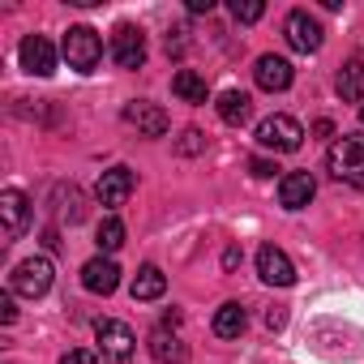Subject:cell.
<instances>
[{"mask_svg":"<svg viewBox=\"0 0 364 364\" xmlns=\"http://www.w3.org/2000/svg\"><path fill=\"white\" fill-rule=\"evenodd\" d=\"M65 60H69V69H77V73H95L99 60H103V39H99V31H95V26H69V31H65Z\"/></svg>","mask_w":364,"mask_h":364,"instance_id":"cell-1","label":"cell"},{"mask_svg":"<svg viewBox=\"0 0 364 364\" xmlns=\"http://www.w3.org/2000/svg\"><path fill=\"white\" fill-rule=\"evenodd\" d=\"M326 167L334 180H364V133H343L330 146Z\"/></svg>","mask_w":364,"mask_h":364,"instance_id":"cell-2","label":"cell"},{"mask_svg":"<svg viewBox=\"0 0 364 364\" xmlns=\"http://www.w3.org/2000/svg\"><path fill=\"white\" fill-rule=\"evenodd\" d=\"M300 141H304V129H300V120H291V116H266V120L257 124V146H262V150L296 154Z\"/></svg>","mask_w":364,"mask_h":364,"instance_id":"cell-3","label":"cell"},{"mask_svg":"<svg viewBox=\"0 0 364 364\" xmlns=\"http://www.w3.org/2000/svg\"><path fill=\"white\" fill-rule=\"evenodd\" d=\"M52 262L48 257H26V262H18L14 266V274H9V287L18 291V296H26V300H39V296H48V287H52Z\"/></svg>","mask_w":364,"mask_h":364,"instance_id":"cell-4","label":"cell"},{"mask_svg":"<svg viewBox=\"0 0 364 364\" xmlns=\"http://www.w3.org/2000/svg\"><path fill=\"white\" fill-rule=\"evenodd\" d=\"M283 39H287V48H291V52L313 56V52H321L326 31H321V22H317V18H309L304 9H291V14H287V22H283Z\"/></svg>","mask_w":364,"mask_h":364,"instance_id":"cell-5","label":"cell"},{"mask_svg":"<svg viewBox=\"0 0 364 364\" xmlns=\"http://www.w3.org/2000/svg\"><path fill=\"white\" fill-rule=\"evenodd\" d=\"M95 338H99V351H103V360H107V364H129V360H133V351H137L133 330H129L124 321H112V317L95 326Z\"/></svg>","mask_w":364,"mask_h":364,"instance_id":"cell-6","label":"cell"},{"mask_svg":"<svg viewBox=\"0 0 364 364\" xmlns=\"http://www.w3.org/2000/svg\"><path fill=\"white\" fill-rule=\"evenodd\" d=\"M112 60L120 69H141L146 65V35H141V26H133V22L116 26V35H112Z\"/></svg>","mask_w":364,"mask_h":364,"instance_id":"cell-7","label":"cell"},{"mask_svg":"<svg viewBox=\"0 0 364 364\" xmlns=\"http://www.w3.org/2000/svg\"><path fill=\"white\" fill-rule=\"evenodd\" d=\"M257 274H262V283H270V287H291V283H296V266H291V257H287L279 245H262V249H257Z\"/></svg>","mask_w":364,"mask_h":364,"instance_id":"cell-8","label":"cell"},{"mask_svg":"<svg viewBox=\"0 0 364 364\" xmlns=\"http://www.w3.org/2000/svg\"><path fill=\"white\" fill-rule=\"evenodd\" d=\"M31 215H35V206H31V198L22 189H5V193H0V219H5V236L9 240H18L31 228Z\"/></svg>","mask_w":364,"mask_h":364,"instance_id":"cell-9","label":"cell"},{"mask_svg":"<svg viewBox=\"0 0 364 364\" xmlns=\"http://www.w3.org/2000/svg\"><path fill=\"white\" fill-rule=\"evenodd\" d=\"M18 60H22V69L35 73V77H52V73H56V48H52L43 35H26L22 48H18Z\"/></svg>","mask_w":364,"mask_h":364,"instance_id":"cell-10","label":"cell"},{"mask_svg":"<svg viewBox=\"0 0 364 364\" xmlns=\"http://www.w3.org/2000/svg\"><path fill=\"white\" fill-rule=\"evenodd\" d=\"M129 193H133V171H129V167H107V171L99 176V185H95V198H99V206H107V210L124 206Z\"/></svg>","mask_w":364,"mask_h":364,"instance_id":"cell-11","label":"cell"},{"mask_svg":"<svg viewBox=\"0 0 364 364\" xmlns=\"http://www.w3.org/2000/svg\"><path fill=\"white\" fill-rule=\"evenodd\" d=\"M313 193H317V180L309 171H287L279 180V206L283 210H304L313 202Z\"/></svg>","mask_w":364,"mask_h":364,"instance_id":"cell-12","label":"cell"},{"mask_svg":"<svg viewBox=\"0 0 364 364\" xmlns=\"http://www.w3.org/2000/svg\"><path fill=\"white\" fill-rule=\"evenodd\" d=\"M82 287L95 291V296H112V291L120 287V266H116L112 257H90V262L82 266Z\"/></svg>","mask_w":364,"mask_h":364,"instance_id":"cell-13","label":"cell"},{"mask_svg":"<svg viewBox=\"0 0 364 364\" xmlns=\"http://www.w3.org/2000/svg\"><path fill=\"white\" fill-rule=\"evenodd\" d=\"M253 77H257V86L262 90H270V95H279V90H287L291 86V65L283 60V56H274V52H266V56H257V65H253Z\"/></svg>","mask_w":364,"mask_h":364,"instance_id":"cell-14","label":"cell"},{"mask_svg":"<svg viewBox=\"0 0 364 364\" xmlns=\"http://www.w3.org/2000/svg\"><path fill=\"white\" fill-rule=\"evenodd\" d=\"M124 120L137 124V133H146V137H163L167 133V112L159 103H146V99H133L124 107Z\"/></svg>","mask_w":364,"mask_h":364,"instance_id":"cell-15","label":"cell"},{"mask_svg":"<svg viewBox=\"0 0 364 364\" xmlns=\"http://www.w3.org/2000/svg\"><path fill=\"white\" fill-rule=\"evenodd\" d=\"M215 107H219V120H223V124H232V129L249 124V116H253V99H249L245 90H223Z\"/></svg>","mask_w":364,"mask_h":364,"instance_id":"cell-16","label":"cell"},{"mask_svg":"<svg viewBox=\"0 0 364 364\" xmlns=\"http://www.w3.org/2000/svg\"><path fill=\"white\" fill-rule=\"evenodd\" d=\"M171 95L185 99V103H206V99H210L206 77H202L198 69H176V73H171Z\"/></svg>","mask_w":364,"mask_h":364,"instance_id":"cell-17","label":"cell"},{"mask_svg":"<svg viewBox=\"0 0 364 364\" xmlns=\"http://www.w3.org/2000/svg\"><path fill=\"white\" fill-rule=\"evenodd\" d=\"M215 334L219 338H240L245 334V326H249V313H245V304L240 300H228V304H219V313H215Z\"/></svg>","mask_w":364,"mask_h":364,"instance_id":"cell-18","label":"cell"},{"mask_svg":"<svg viewBox=\"0 0 364 364\" xmlns=\"http://www.w3.org/2000/svg\"><path fill=\"white\" fill-rule=\"evenodd\" d=\"M338 95L347 99V103H364V56H351L343 69H338Z\"/></svg>","mask_w":364,"mask_h":364,"instance_id":"cell-19","label":"cell"},{"mask_svg":"<svg viewBox=\"0 0 364 364\" xmlns=\"http://www.w3.org/2000/svg\"><path fill=\"white\" fill-rule=\"evenodd\" d=\"M150 355L159 360V364H185V343H180V334H167L163 326L150 334Z\"/></svg>","mask_w":364,"mask_h":364,"instance_id":"cell-20","label":"cell"},{"mask_svg":"<svg viewBox=\"0 0 364 364\" xmlns=\"http://www.w3.org/2000/svg\"><path fill=\"white\" fill-rule=\"evenodd\" d=\"M133 300H159L163 291H167V274L159 270V266H141L137 274H133Z\"/></svg>","mask_w":364,"mask_h":364,"instance_id":"cell-21","label":"cell"},{"mask_svg":"<svg viewBox=\"0 0 364 364\" xmlns=\"http://www.w3.org/2000/svg\"><path fill=\"white\" fill-rule=\"evenodd\" d=\"M120 245H124V223H120L116 215H107V219L99 223V249H103V257H112Z\"/></svg>","mask_w":364,"mask_h":364,"instance_id":"cell-22","label":"cell"},{"mask_svg":"<svg viewBox=\"0 0 364 364\" xmlns=\"http://www.w3.org/2000/svg\"><path fill=\"white\" fill-rule=\"evenodd\" d=\"M206 150V133L202 129H185L176 137V154H185V159H193V154H202Z\"/></svg>","mask_w":364,"mask_h":364,"instance_id":"cell-23","label":"cell"},{"mask_svg":"<svg viewBox=\"0 0 364 364\" xmlns=\"http://www.w3.org/2000/svg\"><path fill=\"white\" fill-rule=\"evenodd\" d=\"M262 14H266L262 0H232V18H236V22H245V26H249V22H257Z\"/></svg>","mask_w":364,"mask_h":364,"instance_id":"cell-24","label":"cell"},{"mask_svg":"<svg viewBox=\"0 0 364 364\" xmlns=\"http://www.w3.org/2000/svg\"><path fill=\"white\" fill-rule=\"evenodd\" d=\"M274 171H279V163H274V159H262V154H257V159H249V176H257V180H270Z\"/></svg>","mask_w":364,"mask_h":364,"instance_id":"cell-25","label":"cell"},{"mask_svg":"<svg viewBox=\"0 0 364 364\" xmlns=\"http://www.w3.org/2000/svg\"><path fill=\"white\" fill-rule=\"evenodd\" d=\"M60 364H99V355H95V351H86V347H73V351H65V355H60Z\"/></svg>","mask_w":364,"mask_h":364,"instance_id":"cell-26","label":"cell"},{"mask_svg":"<svg viewBox=\"0 0 364 364\" xmlns=\"http://www.w3.org/2000/svg\"><path fill=\"white\" fill-rule=\"evenodd\" d=\"M14 317H18V309H14V296H0V321L9 326Z\"/></svg>","mask_w":364,"mask_h":364,"instance_id":"cell-27","label":"cell"},{"mask_svg":"<svg viewBox=\"0 0 364 364\" xmlns=\"http://www.w3.org/2000/svg\"><path fill=\"white\" fill-rule=\"evenodd\" d=\"M283 321H287V313H283V309H270V313H266V326H270V330H279Z\"/></svg>","mask_w":364,"mask_h":364,"instance_id":"cell-28","label":"cell"},{"mask_svg":"<svg viewBox=\"0 0 364 364\" xmlns=\"http://www.w3.org/2000/svg\"><path fill=\"white\" fill-rule=\"evenodd\" d=\"M215 0H189V14H210Z\"/></svg>","mask_w":364,"mask_h":364,"instance_id":"cell-29","label":"cell"},{"mask_svg":"<svg viewBox=\"0 0 364 364\" xmlns=\"http://www.w3.org/2000/svg\"><path fill=\"white\" fill-rule=\"evenodd\" d=\"M223 266L236 270V266H240V249H228V253H223Z\"/></svg>","mask_w":364,"mask_h":364,"instance_id":"cell-30","label":"cell"},{"mask_svg":"<svg viewBox=\"0 0 364 364\" xmlns=\"http://www.w3.org/2000/svg\"><path fill=\"white\" fill-rule=\"evenodd\" d=\"M313 129H317V137H330V133H334V124H330V120H317Z\"/></svg>","mask_w":364,"mask_h":364,"instance_id":"cell-31","label":"cell"},{"mask_svg":"<svg viewBox=\"0 0 364 364\" xmlns=\"http://www.w3.org/2000/svg\"><path fill=\"white\" fill-rule=\"evenodd\" d=\"M360 120H364V107H360Z\"/></svg>","mask_w":364,"mask_h":364,"instance_id":"cell-32","label":"cell"}]
</instances>
